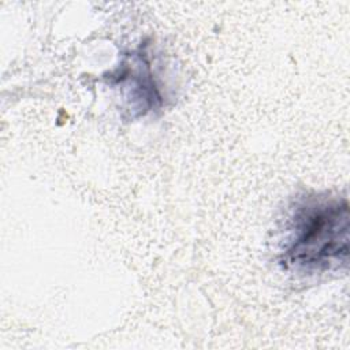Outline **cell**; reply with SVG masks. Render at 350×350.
I'll return each instance as SVG.
<instances>
[{"label":"cell","instance_id":"6da1fadb","mask_svg":"<svg viewBox=\"0 0 350 350\" xmlns=\"http://www.w3.org/2000/svg\"><path fill=\"white\" fill-rule=\"evenodd\" d=\"M349 204L346 198L305 196L290 208L280 262L299 273H324L347 265Z\"/></svg>","mask_w":350,"mask_h":350},{"label":"cell","instance_id":"7a4b0ae2","mask_svg":"<svg viewBox=\"0 0 350 350\" xmlns=\"http://www.w3.org/2000/svg\"><path fill=\"white\" fill-rule=\"evenodd\" d=\"M120 89L134 116L145 115L160 103L150 64L145 53L126 55L118 68L109 74V82Z\"/></svg>","mask_w":350,"mask_h":350}]
</instances>
